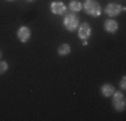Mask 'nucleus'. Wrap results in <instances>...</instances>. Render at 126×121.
Here are the masks:
<instances>
[{
    "label": "nucleus",
    "mask_w": 126,
    "mask_h": 121,
    "mask_svg": "<svg viewBox=\"0 0 126 121\" xmlns=\"http://www.w3.org/2000/svg\"><path fill=\"white\" fill-rule=\"evenodd\" d=\"M83 8H85L86 14L90 15V16H93V18L101 15V5L98 4L95 0H86L85 4H83Z\"/></svg>",
    "instance_id": "obj_1"
},
{
    "label": "nucleus",
    "mask_w": 126,
    "mask_h": 121,
    "mask_svg": "<svg viewBox=\"0 0 126 121\" xmlns=\"http://www.w3.org/2000/svg\"><path fill=\"white\" fill-rule=\"evenodd\" d=\"M63 26L67 31H74L79 26V19L75 14H67L63 19Z\"/></svg>",
    "instance_id": "obj_2"
},
{
    "label": "nucleus",
    "mask_w": 126,
    "mask_h": 121,
    "mask_svg": "<svg viewBox=\"0 0 126 121\" xmlns=\"http://www.w3.org/2000/svg\"><path fill=\"white\" fill-rule=\"evenodd\" d=\"M113 105L115 108L117 112H124L126 106V101H125V96L119 92H114L113 93Z\"/></svg>",
    "instance_id": "obj_3"
},
{
    "label": "nucleus",
    "mask_w": 126,
    "mask_h": 121,
    "mask_svg": "<svg viewBox=\"0 0 126 121\" xmlns=\"http://www.w3.org/2000/svg\"><path fill=\"white\" fill-rule=\"evenodd\" d=\"M90 35H91V27L87 23H82L79 26V28H78V36L82 40H87Z\"/></svg>",
    "instance_id": "obj_4"
},
{
    "label": "nucleus",
    "mask_w": 126,
    "mask_h": 121,
    "mask_svg": "<svg viewBox=\"0 0 126 121\" xmlns=\"http://www.w3.org/2000/svg\"><path fill=\"white\" fill-rule=\"evenodd\" d=\"M30 36H31V30H30L28 27L22 26L19 30H17V39H19L20 42H23V43L28 42Z\"/></svg>",
    "instance_id": "obj_5"
},
{
    "label": "nucleus",
    "mask_w": 126,
    "mask_h": 121,
    "mask_svg": "<svg viewBox=\"0 0 126 121\" xmlns=\"http://www.w3.org/2000/svg\"><path fill=\"white\" fill-rule=\"evenodd\" d=\"M50 8H51V12L55 14V15H63L66 12V5H64V3H62V1L51 3Z\"/></svg>",
    "instance_id": "obj_6"
},
{
    "label": "nucleus",
    "mask_w": 126,
    "mask_h": 121,
    "mask_svg": "<svg viewBox=\"0 0 126 121\" xmlns=\"http://www.w3.org/2000/svg\"><path fill=\"white\" fill-rule=\"evenodd\" d=\"M121 10H122V7H121L119 4H115V3H110V4L106 5V10H105V12H106L109 16L114 18V16H117V15L121 12Z\"/></svg>",
    "instance_id": "obj_7"
},
{
    "label": "nucleus",
    "mask_w": 126,
    "mask_h": 121,
    "mask_svg": "<svg viewBox=\"0 0 126 121\" xmlns=\"http://www.w3.org/2000/svg\"><path fill=\"white\" fill-rule=\"evenodd\" d=\"M103 27H105V30H106L107 32H115L117 30H118V23H117L115 20H113V19H109V20L105 22Z\"/></svg>",
    "instance_id": "obj_8"
},
{
    "label": "nucleus",
    "mask_w": 126,
    "mask_h": 121,
    "mask_svg": "<svg viewBox=\"0 0 126 121\" xmlns=\"http://www.w3.org/2000/svg\"><path fill=\"white\" fill-rule=\"evenodd\" d=\"M114 92H115V90H114V86H113V85H110V83H105L103 86L101 87V93H102L105 97L113 96Z\"/></svg>",
    "instance_id": "obj_9"
},
{
    "label": "nucleus",
    "mask_w": 126,
    "mask_h": 121,
    "mask_svg": "<svg viewBox=\"0 0 126 121\" xmlns=\"http://www.w3.org/2000/svg\"><path fill=\"white\" fill-rule=\"evenodd\" d=\"M70 51H71V47H70V44H67V43L59 46V48H58V54H59L61 57L68 55V54H70Z\"/></svg>",
    "instance_id": "obj_10"
},
{
    "label": "nucleus",
    "mask_w": 126,
    "mask_h": 121,
    "mask_svg": "<svg viewBox=\"0 0 126 121\" xmlns=\"http://www.w3.org/2000/svg\"><path fill=\"white\" fill-rule=\"evenodd\" d=\"M70 11H73V12H79L80 11V8H82V4H80L79 1H77V0H73V1L70 3Z\"/></svg>",
    "instance_id": "obj_11"
},
{
    "label": "nucleus",
    "mask_w": 126,
    "mask_h": 121,
    "mask_svg": "<svg viewBox=\"0 0 126 121\" xmlns=\"http://www.w3.org/2000/svg\"><path fill=\"white\" fill-rule=\"evenodd\" d=\"M8 69V65L7 62H0V74H3V73H5Z\"/></svg>",
    "instance_id": "obj_12"
},
{
    "label": "nucleus",
    "mask_w": 126,
    "mask_h": 121,
    "mask_svg": "<svg viewBox=\"0 0 126 121\" xmlns=\"http://www.w3.org/2000/svg\"><path fill=\"white\" fill-rule=\"evenodd\" d=\"M125 81H126V78H125V77H122V78H121V89H122V90H125V89H126V86H125Z\"/></svg>",
    "instance_id": "obj_13"
},
{
    "label": "nucleus",
    "mask_w": 126,
    "mask_h": 121,
    "mask_svg": "<svg viewBox=\"0 0 126 121\" xmlns=\"http://www.w3.org/2000/svg\"><path fill=\"white\" fill-rule=\"evenodd\" d=\"M27 1H34V0H27Z\"/></svg>",
    "instance_id": "obj_14"
},
{
    "label": "nucleus",
    "mask_w": 126,
    "mask_h": 121,
    "mask_svg": "<svg viewBox=\"0 0 126 121\" xmlns=\"http://www.w3.org/2000/svg\"><path fill=\"white\" fill-rule=\"evenodd\" d=\"M7 1H14V0H7Z\"/></svg>",
    "instance_id": "obj_15"
},
{
    "label": "nucleus",
    "mask_w": 126,
    "mask_h": 121,
    "mask_svg": "<svg viewBox=\"0 0 126 121\" xmlns=\"http://www.w3.org/2000/svg\"><path fill=\"white\" fill-rule=\"evenodd\" d=\"M0 55H1V54H0Z\"/></svg>",
    "instance_id": "obj_16"
}]
</instances>
